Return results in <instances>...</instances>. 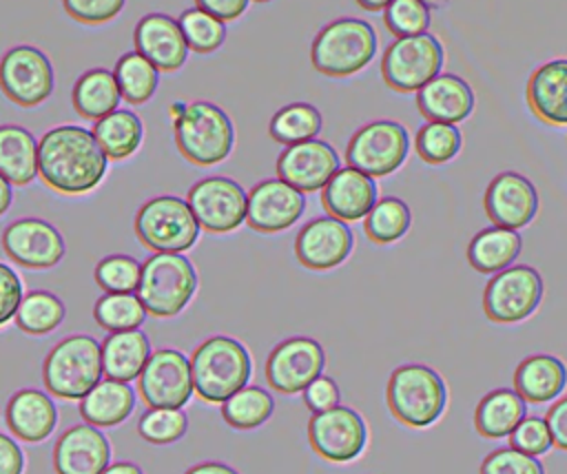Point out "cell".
Instances as JSON below:
<instances>
[{
    "label": "cell",
    "instance_id": "obj_1",
    "mask_svg": "<svg viewBox=\"0 0 567 474\" xmlns=\"http://www.w3.org/2000/svg\"><path fill=\"white\" fill-rule=\"evenodd\" d=\"M109 157L97 146L91 128L62 124L38 140V175L60 195H84L100 186Z\"/></svg>",
    "mask_w": 567,
    "mask_h": 474
},
{
    "label": "cell",
    "instance_id": "obj_2",
    "mask_svg": "<svg viewBox=\"0 0 567 474\" xmlns=\"http://www.w3.org/2000/svg\"><path fill=\"white\" fill-rule=\"evenodd\" d=\"M193 390L204 403H224L237 390L248 385L252 377V359L248 348L226 334L202 341L190 354Z\"/></svg>",
    "mask_w": 567,
    "mask_h": 474
},
{
    "label": "cell",
    "instance_id": "obj_3",
    "mask_svg": "<svg viewBox=\"0 0 567 474\" xmlns=\"http://www.w3.org/2000/svg\"><path fill=\"white\" fill-rule=\"evenodd\" d=\"M104 377L102 348L91 334L60 339L42 361V383L60 401L84 399Z\"/></svg>",
    "mask_w": 567,
    "mask_h": 474
},
{
    "label": "cell",
    "instance_id": "obj_4",
    "mask_svg": "<svg viewBox=\"0 0 567 474\" xmlns=\"http://www.w3.org/2000/svg\"><path fill=\"white\" fill-rule=\"evenodd\" d=\"M390 414L414 430L434 425L447 408V385L443 377L423 363H405L392 370L385 385Z\"/></svg>",
    "mask_w": 567,
    "mask_h": 474
},
{
    "label": "cell",
    "instance_id": "obj_5",
    "mask_svg": "<svg viewBox=\"0 0 567 474\" xmlns=\"http://www.w3.org/2000/svg\"><path fill=\"white\" fill-rule=\"evenodd\" d=\"M173 135L179 155L193 166H215L235 146V126L228 113L206 100L186 102L184 113L173 120Z\"/></svg>",
    "mask_w": 567,
    "mask_h": 474
},
{
    "label": "cell",
    "instance_id": "obj_6",
    "mask_svg": "<svg viewBox=\"0 0 567 474\" xmlns=\"http://www.w3.org/2000/svg\"><path fill=\"white\" fill-rule=\"evenodd\" d=\"M377 31L361 18H337L319 29L310 47V62L328 78H350L377 55Z\"/></svg>",
    "mask_w": 567,
    "mask_h": 474
},
{
    "label": "cell",
    "instance_id": "obj_7",
    "mask_svg": "<svg viewBox=\"0 0 567 474\" xmlns=\"http://www.w3.org/2000/svg\"><path fill=\"white\" fill-rule=\"evenodd\" d=\"M197 292V270L182 253H153L142 264L137 297L148 315L168 319L179 315Z\"/></svg>",
    "mask_w": 567,
    "mask_h": 474
},
{
    "label": "cell",
    "instance_id": "obj_8",
    "mask_svg": "<svg viewBox=\"0 0 567 474\" xmlns=\"http://www.w3.org/2000/svg\"><path fill=\"white\" fill-rule=\"evenodd\" d=\"M142 246L153 253H184L199 239V224L186 199L157 195L146 199L133 219Z\"/></svg>",
    "mask_w": 567,
    "mask_h": 474
},
{
    "label": "cell",
    "instance_id": "obj_9",
    "mask_svg": "<svg viewBox=\"0 0 567 474\" xmlns=\"http://www.w3.org/2000/svg\"><path fill=\"white\" fill-rule=\"evenodd\" d=\"M445 51L436 35L396 38L381 58V78L396 93H416L443 69Z\"/></svg>",
    "mask_w": 567,
    "mask_h": 474
},
{
    "label": "cell",
    "instance_id": "obj_10",
    "mask_svg": "<svg viewBox=\"0 0 567 474\" xmlns=\"http://www.w3.org/2000/svg\"><path fill=\"white\" fill-rule=\"evenodd\" d=\"M408 153V128L394 120H374L352 133L346 146V162L348 166L377 179L401 168Z\"/></svg>",
    "mask_w": 567,
    "mask_h": 474
},
{
    "label": "cell",
    "instance_id": "obj_11",
    "mask_svg": "<svg viewBox=\"0 0 567 474\" xmlns=\"http://www.w3.org/2000/svg\"><path fill=\"white\" fill-rule=\"evenodd\" d=\"M545 292L543 277L527 264L496 272L483 290V310L494 323H518L536 312Z\"/></svg>",
    "mask_w": 567,
    "mask_h": 474
},
{
    "label": "cell",
    "instance_id": "obj_12",
    "mask_svg": "<svg viewBox=\"0 0 567 474\" xmlns=\"http://www.w3.org/2000/svg\"><path fill=\"white\" fill-rule=\"evenodd\" d=\"M55 73L51 60L31 44H18L0 58V91L22 109H33L51 97Z\"/></svg>",
    "mask_w": 567,
    "mask_h": 474
},
{
    "label": "cell",
    "instance_id": "obj_13",
    "mask_svg": "<svg viewBox=\"0 0 567 474\" xmlns=\"http://www.w3.org/2000/svg\"><path fill=\"white\" fill-rule=\"evenodd\" d=\"M186 202L199 228H204L206 233L226 235L237 230L246 221L248 193L241 188L239 182L230 177H202L188 188Z\"/></svg>",
    "mask_w": 567,
    "mask_h": 474
},
{
    "label": "cell",
    "instance_id": "obj_14",
    "mask_svg": "<svg viewBox=\"0 0 567 474\" xmlns=\"http://www.w3.org/2000/svg\"><path fill=\"white\" fill-rule=\"evenodd\" d=\"M308 443L312 452L328 463H350L359 458L368 445V425L354 408L339 403L310 416Z\"/></svg>",
    "mask_w": 567,
    "mask_h": 474
},
{
    "label": "cell",
    "instance_id": "obj_15",
    "mask_svg": "<svg viewBox=\"0 0 567 474\" xmlns=\"http://www.w3.org/2000/svg\"><path fill=\"white\" fill-rule=\"evenodd\" d=\"M137 392L148 408L182 410L195 394L190 359L175 348L153 350L137 377Z\"/></svg>",
    "mask_w": 567,
    "mask_h": 474
},
{
    "label": "cell",
    "instance_id": "obj_16",
    "mask_svg": "<svg viewBox=\"0 0 567 474\" xmlns=\"http://www.w3.org/2000/svg\"><path fill=\"white\" fill-rule=\"evenodd\" d=\"M326 368L323 346L312 337H288L279 341L264 365L266 383L279 394L303 392Z\"/></svg>",
    "mask_w": 567,
    "mask_h": 474
},
{
    "label": "cell",
    "instance_id": "obj_17",
    "mask_svg": "<svg viewBox=\"0 0 567 474\" xmlns=\"http://www.w3.org/2000/svg\"><path fill=\"white\" fill-rule=\"evenodd\" d=\"M2 250L22 268L47 270L60 264L66 246L53 224L40 217H20L2 230Z\"/></svg>",
    "mask_w": 567,
    "mask_h": 474
},
{
    "label": "cell",
    "instance_id": "obj_18",
    "mask_svg": "<svg viewBox=\"0 0 567 474\" xmlns=\"http://www.w3.org/2000/svg\"><path fill=\"white\" fill-rule=\"evenodd\" d=\"M303 210L306 195L301 190L279 177L261 179L248 190L246 224L261 235H275L299 221Z\"/></svg>",
    "mask_w": 567,
    "mask_h": 474
},
{
    "label": "cell",
    "instance_id": "obj_19",
    "mask_svg": "<svg viewBox=\"0 0 567 474\" xmlns=\"http://www.w3.org/2000/svg\"><path fill=\"white\" fill-rule=\"evenodd\" d=\"M354 248L350 226L330 215L306 221L295 237V257L308 270H332L341 266Z\"/></svg>",
    "mask_w": 567,
    "mask_h": 474
},
{
    "label": "cell",
    "instance_id": "obj_20",
    "mask_svg": "<svg viewBox=\"0 0 567 474\" xmlns=\"http://www.w3.org/2000/svg\"><path fill=\"white\" fill-rule=\"evenodd\" d=\"M339 168L341 157L334 146L317 137L286 146L275 164L277 177L301 193L321 190Z\"/></svg>",
    "mask_w": 567,
    "mask_h": 474
},
{
    "label": "cell",
    "instance_id": "obj_21",
    "mask_svg": "<svg viewBox=\"0 0 567 474\" xmlns=\"http://www.w3.org/2000/svg\"><path fill=\"white\" fill-rule=\"evenodd\" d=\"M485 213L494 226L518 230L538 213L536 186L516 171L498 173L485 190Z\"/></svg>",
    "mask_w": 567,
    "mask_h": 474
},
{
    "label": "cell",
    "instance_id": "obj_22",
    "mask_svg": "<svg viewBox=\"0 0 567 474\" xmlns=\"http://www.w3.org/2000/svg\"><path fill=\"white\" fill-rule=\"evenodd\" d=\"M109 465L111 443L95 425H71L53 445L55 474H102Z\"/></svg>",
    "mask_w": 567,
    "mask_h": 474
},
{
    "label": "cell",
    "instance_id": "obj_23",
    "mask_svg": "<svg viewBox=\"0 0 567 474\" xmlns=\"http://www.w3.org/2000/svg\"><path fill=\"white\" fill-rule=\"evenodd\" d=\"M135 51L144 55L159 73H175L188 58V47L175 18L166 13H146L133 31Z\"/></svg>",
    "mask_w": 567,
    "mask_h": 474
},
{
    "label": "cell",
    "instance_id": "obj_24",
    "mask_svg": "<svg viewBox=\"0 0 567 474\" xmlns=\"http://www.w3.org/2000/svg\"><path fill=\"white\" fill-rule=\"evenodd\" d=\"M377 199V182L352 166H341L321 188V206L326 213L346 224L363 219Z\"/></svg>",
    "mask_w": 567,
    "mask_h": 474
},
{
    "label": "cell",
    "instance_id": "obj_25",
    "mask_svg": "<svg viewBox=\"0 0 567 474\" xmlns=\"http://www.w3.org/2000/svg\"><path fill=\"white\" fill-rule=\"evenodd\" d=\"M4 423L16 439L24 443H42L58 425V408L49 392L22 388L9 396Z\"/></svg>",
    "mask_w": 567,
    "mask_h": 474
},
{
    "label": "cell",
    "instance_id": "obj_26",
    "mask_svg": "<svg viewBox=\"0 0 567 474\" xmlns=\"http://www.w3.org/2000/svg\"><path fill=\"white\" fill-rule=\"evenodd\" d=\"M416 106L427 122L458 124L474 111V91L463 78L439 73L416 91Z\"/></svg>",
    "mask_w": 567,
    "mask_h": 474
},
{
    "label": "cell",
    "instance_id": "obj_27",
    "mask_svg": "<svg viewBox=\"0 0 567 474\" xmlns=\"http://www.w3.org/2000/svg\"><path fill=\"white\" fill-rule=\"evenodd\" d=\"M532 113L549 126H567V58L536 66L525 89Z\"/></svg>",
    "mask_w": 567,
    "mask_h": 474
},
{
    "label": "cell",
    "instance_id": "obj_28",
    "mask_svg": "<svg viewBox=\"0 0 567 474\" xmlns=\"http://www.w3.org/2000/svg\"><path fill=\"white\" fill-rule=\"evenodd\" d=\"M567 388V365L554 354H529L514 370V392L532 405L556 401Z\"/></svg>",
    "mask_w": 567,
    "mask_h": 474
},
{
    "label": "cell",
    "instance_id": "obj_29",
    "mask_svg": "<svg viewBox=\"0 0 567 474\" xmlns=\"http://www.w3.org/2000/svg\"><path fill=\"white\" fill-rule=\"evenodd\" d=\"M102 348V370L106 379L115 381H137L142 368L151 357V341L146 332L124 330V332H109L106 339L100 343Z\"/></svg>",
    "mask_w": 567,
    "mask_h": 474
},
{
    "label": "cell",
    "instance_id": "obj_30",
    "mask_svg": "<svg viewBox=\"0 0 567 474\" xmlns=\"http://www.w3.org/2000/svg\"><path fill=\"white\" fill-rule=\"evenodd\" d=\"M135 401L137 399L131 383L102 379L84 399H80L78 412L89 425L115 427L131 416Z\"/></svg>",
    "mask_w": 567,
    "mask_h": 474
},
{
    "label": "cell",
    "instance_id": "obj_31",
    "mask_svg": "<svg viewBox=\"0 0 567 474\" xmlns=\"http://www.w3.org/2000/svg\"><path fill=\"white\" fill-rule=\"evenodd\" d=\"M527 416V403L512 388L487 392L474 410V430L481 439H507Z\"/></svg>",
    "mask_w": 567,
    "mask_h": 474
},
{
    "label": "cell",
    "instance_id": "obj_32",
    "mask_svg": "<svg viewBox=\"0 0 567 474\" xmlns=\"http://www.w3.org/2000/svg\"><path fill=\"white\" fill-rule=\"evenodd\" d=\"M0 175L11 186H29L38 177V142L29 128L0 126Z\"/></svg>",
    "mask_w": 567,
    "mask_h": 474
},
{
    "label": "cell",
    "instance_id": "obj_33",
    "mask_svg": "<svg viewBox=\"0 0 567 474\" xmlns=\"http://www.w3.org/2000/svg\"><path fill=\"white\" fill-rule=\"evenodd\" d=\"M520 248L523 239L518 230L489 226L472 237L467 246V261L481 275H496L516 261Z\"/></svg>",
    "mask_w": 567,
    "mask_h": 474
},
{
    "label": "cell",
    "instance_id": "obj_34",
    "mask_svg": "<svg viewBox=\"0 0 567 474\" xmlns=\"http://www.w3.org/2000/svg\"><path fill=\"white\" fill-rule=\"evenodd\" d=\"M122 95L115 82L113 71L95 66L84 71L71 91V104L73 111L91 122L102 120L104 115L113 113L115 109H120Z\"/></svg>",
    "mask_w": 567,
    "mask_h": 474
},
{
    "label": "cell",
    "instance_id": "obj_35",
    "mask_svg": "<svg viewBox=\"0 0 567 474\" xmlns=\"http://www.w3.org/2000/svg\"><path fill=\"white\" fill-rule=\"evenodd\" d=\"M97 146L109 159H126L137 153L144 142V124L131 109H115L97 120L91 128Z\"/></svg>",
    "mask_w": 567,
    "mask_h": 474
},
{
    "label": "cell",
    "instance_id": "obj_36",
    "mask_svg": "<svg viewBox=\"0 0 567 474\" xmlns=\"http://www.w3.org/2000/svg\"><path fill=\"white\" fill-rule=\"evenodd\" d=\"M120 95L128 104L148 102L159 84V71L137 51H126L120 55L113 69Z\"/></svg>",
    "mask_w": 567,
    "mask_h": 474
},
{
    "label": "cell",
    "instance_id": "obj_37",
    "mask_svg": "<svg viewBox=\"0 0 567 474\" xmlns=\"http://www.w3.org/2000/svg\"><path fill=\"white\" fill-rule=\"evenodd\" d=\"M321 113L315 104L310 102H292L281 106L268 126V133L275 142L290 146V144H299V142H308L315 140L321 131Z\"/></svg>",
    "mask_w": 567,
    "mask_h": 474
},
{
    "label": "cell",
    "instance_id": "obj_38",
    "mask_svg": "<svg viewBox=\"0 0 567 474\" xmlns=\"http://www.w3.org/2000/svg\"><path fill=\"white\" fill-rule=\"evenodd\" d=\"M275 412V399L259 385H244L221 403V419L235 430H255Z\"/></svg>",
    "mask_w": 567,
    "mask_h": 474
},
{
    "label": "cell",
    "instance_id": "obj_39",
    "mask_svg": "<svg viewBox=\"0 0 567 474\" xmlns=\"http://www.w3.org/2000/svg\"><path fill=\"white\" fill-rule=\"evenodd\" d=\"M66 308L62 299L49 290H31L22 297L13 317L16 326L33 337L53 332L64 321Z\"/></svg>",
    "mask_w": 567,
    "mask_h": 474
},
{
    "label": "cell",
    "instance_id": "obj_40",
    "mask_svg": "<svg viewBox=\"0 0 567 474\" xmlns=\"http://www.w3.org/2000/svg\"><path fill=\"white\" fill-rule=\"evenodd\" d=\"M412 226V213L399 197H381L363 217L365 237L372 244L385 246L399 241Z\"/></svg>",
    "mask_w": 567,
    "mask_h": 474
},
{
    "label": "cell",
    "instance_id": "obj_41",
    "mask_svg": "<svg viewBox=\"0 0 567 474\" xmlns=\"http://www.w3.org/2000/svg\"><path fill=\"white\" fill-rule=\"evenodd\" d=\"M146 315L148 312L135 292H104L93 306V319L106 332L137 330Z\"/></svg>",
    "mask_w": 567,
    "mask_h": 474
},
{
    "label": "cell",
    "instance_id": "obj_42",
    "mask_svg": "<svg viewBox=\"0 0 567 474\" xmlns=\"http://www.w3.org/2000/svg\"><path fill=\"white\" fill-rule=\"evenodd\" d=\"M461 146H463L461 131L456 128V124H445V122H427L416 131V137H414L416 155L432 166H441L454 159Z\"/></svg>",
    "mask_w": 567,
    "mask_h": 474
},
{
    "label": "cell",
    "instance_id": "obj_43",
    "mask_svg": "<svg viewBox=\"0 0 567 474\" xmlns=\"http://www.w3.org/2000/svg\"><path fill=\"white\" fill-rule=\"evenodd\" d=\"M177 24L182 29L188 51L195 53H213L226 40V24L197 7L182 11Z\"/></svg>",
    "mask_w": 567,
    "mask_h": 474
},
{
    "label": "cell",
    "instance_id": "obj_44",
    "mask_svg": "<svg viewBox=\"0 0 567 474\" xmlns=\"http://www.w3.org/2000/svg\"><path fill=\"white\" fill-rule=\"evenodd\" d=\"M93 277L104 292H137L142 264L131 255H106L95 264Z\"/></svg>",
    "mask_w": 567,
    "mask_h": 474
},
{
    "label": "cell",
    "instance_id": "obj_45",
    "mask_svg": "<svg viewBox=\"0 0 567 474\" xmlns=\"http://www.w3.org/2000/svg\"><path fill=\"white\" fill-rule=\"evenodd\" d=\"M188 430V416L175 408H148L140 421L137 432L153 445H168L179 441Z\"/></svg>",
    "mask_w": 567,
    "mask_h": 474
},
{
    "label": "cell",
    "instance_id": "obj_46",
    "mask_svg": "<svg viewBox=\"0 0 567 474\" xmlns=\"http://www.w3.org/2000/svg\"><path fill=\"white\" fill-rule=\"evenodd\" d=\"M430 20V9L421 0H392L383 9V22L394 38L425 33Z\"/></svg>",
    "mask_w": 567,
    "mask_h": 474
},
{
    "label": "cell",
    "instance_id": "obj_47",
    "mask_svg": "<svg viewBox=\"0 0 567 474\" xmlns=\"http://www.w3.org/2000/svg\"><path fill=\"white\" fill-rule=\"evenodd\" d=\"M507 439L512 450L523 452L527 456H536V458L554 447L549 427L540 416H525Z\"/></svg>",
    "mask_w": 567,
    "mask_h": 474
},
{
    "label": "cell",
    "instance_id": "obj_48",
    "mask_svg": "<svg viewBox=\"0 0 567 474\" xmlns=\"http://www.w3.org/2000/svg\"><path fill=\"white\" fill-rule=\"evenodd\" d=\"M478 474H545V465L536 456H527L512 447H498L483 458Z\"/></svg>",
    "mask_w": 567,
    "mask_h": 474
},
{
    "label": "cell",
    "instance_id": "obj_49",
    "mask_svg": "<svg viewBox=\"0 0 567 474\" xmlns=\"http://www.w3.org/2000/svg\"><path fill=\"white\" fill-rule=\"evenodd\" d=\"M64 11L82 24H102L113 20L126 0H62Z\"/></svg>",
    "mask_w": 567,
    "mask_h": 474
},
{
    "label": "cell",
    "instance_id": "obj_50",
    "mask_svg": "<svg viewBox=\"0 0 567 474\" xmlns=\"http://www.w3.org/2000/svg\"><path fill=\"white\" fill-rule=\"evenodd\" d=\"M22 297L24 288L20 275L9 264L0 261V328L16 317Z\"/></svg>",
    "mask_w": 567,
    "mask_h": 474
},
{
    "label": "cell",
    "instance_id": "obj_51",
    "mask_svg": "<svg viewBox=\"0 0 567 474\" xmlns=\"http://www.w3.org/2000/svg\"><path fill=\"white\" fill-rule=\"evenodd\" d=\"M341 401V390L337 385V381L328 374H319L306 390H303V403L306 408L317 414V412H326L334 405H339Z\"/></svg>",
    "mask_w": 567,
    "mask_h": 474
},
{
    "label": "cell",
    "instance_id": "obj_52",
    "mask_svg": "<svg viewBox=\"0 0 567 474\" xmlns=\"http://www.w3.org/2000/svg\"><path fill=\"white\" fill-rule=\"evenodd\" d=\"M545 423L551 434V445L567 452V396H560L549 405Z\"/></svg>",
    "mask_w": 567,
    "mask_h": 474
},
{
    "label": "cell",
    "instance_id": "obj_53",
    "mask_svg": "<svg viewBox=\"0 0 567 474\" xmlns=\"http://www.w3.org/2000/svg\"><path fill=\"white\" fill-rule=\"evenodd\" d=\"M248 2L250 0H195V7L226 24L237 20L248 9Z\"/></svg>",
    "mask_w": 567,
    "mask_h": 474
},
{
    "label": "cell",
    "instance_id": "obj_54",
    "mask_svg": "<svg viewBox=\"0 0 567 474\" xmlns=\"http://www.w3.org/2000/svg\"><path fill=\"white\" fill-rule=\"evenodd\" d=\"M24 454L16 439L0 432V474H22Z\"/></svg>",
    "mask_w": 567,
    "mask_h": 474
},
{
    "label": "cell",
    "instance_id": "obj_55",
    "mask_svg": "<svg viewBox=\"0 0 567 474\" xmlns=\"http://www.w3.org/2000/svg\"><path fill=\"white\" fill-rule=\"evenodd\" d=\"M184 474H239L235 467L219 463V461H204L193 467H188Z\"/></svg>",
    "mask_w": 567,
    "mask_h": 474
},
{
    "label": "cell",
    "instance_id": "obj_56",
    "mask_svg": "<svg viewBox=\"0 0 567 474\" xmlns=\"http://www.w3.org/2000/svg\"><path fill=\"white\" fill-rule=\"evenodd\" d=\"M102 474H144V472L140 465L131 461H117V463H111Z\"/></svg>",
    "mask_w": 567,
    "mask_h": 474
},
{
    "label": "cell",
    "instance_id": "obj_57",
    "mask_svg": "<svg viewBox=\"0 0 567 474\" xmlns=\"http://www.w3.org/2000/svg\"><path fill=\"white\" fill-rule=\"evenodd\" d=\"M13 202V186L0 175V217L11 208Z\"/></svg>",
    "mask_w": 567,
    "mask_h": 474
},
{
    "label": "cell",
    "instance_id": "obj_58",
    "mask_svg": "<svg viewBox=\"0 0 567 474\" xmlns=\"http://www.w3.org/2000/svg\"><path fill=\"white\" fill-rule=\"evenodd\" d=\"M390 2H392V0H357V4H359L361 9H365V11H381V9H385Z\"/></svg>",
    "mask_w": 567,
    "mask_h": 474
},
{
    "label": "cell",
    "instance_id": "obj_59",
    "mask_svg": "<svg viewBox=\"0 0 567 474\" xmlns=\"http://www.w3.org/2000/svg\"><path fill=\"white\" fill-rule=\"evenodd\" d=\"M184 109H186V102H173V104L168 106V115H171V122H173V120H177V117L184 113Z\"/></svg>",
    "mask_w": 567,
    "mask_h": 474
},
{
    "label": "cell",
    "instance_id": "obj_60",
    "mask_svg": "<svg viewBox=\"0 0 567 474\" xmlns=\"http://www.w3.org/2000/svg\"><path fill=\"white\" fill-rule=\"evenodd\" d=\"M427 9H441V7H445L450 0H421Z\"/></svg>",
    "mask_w": 567,
    "mask_h": 474
},
{
    "label": "cell",
    "instance_id": "obj_61",
    "mask_svg": "<svg viewBox=\"0 0 567 474\" xmlns=\"http://www.w3.org/2000/svg\"><path fill=\"white\" fill-rule=\"evenodd\" d=\"M255 2H270V0H255Z\"/></svg>",
    "mask_w": 567,
    "mask_h": 474
}]
</instances>
